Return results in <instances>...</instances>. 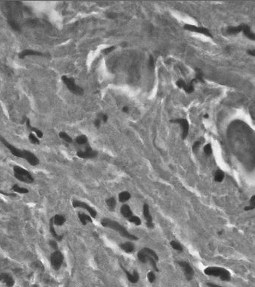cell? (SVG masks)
Segmentation results:
<instances>
[{
    "mask_svg": "<svg viewBox=\"0 0 255 287\" xmlns=\"http://www.w3.org/2000/svg\"><path fill=\"white\" fill-rule=\"evenodd\" d=\"M101 225L104 227H106V228H110L112 230H115V231H117L121 236L126 238V239H129V240H134V241H136L139 239V238L137 236H136L135 235L132 234V233H129L124 226H122V225L120 224L118 221H116L112 220V219H108V218H103L100 221Z\"/></svg>",
    "mask_w": 255,
    "mask_h": 287,
    "instance_id": "6da1fadb",
    "label": "cell"
},
{
    "mask_svg": "<svg viewBox=\"0 0 255 287\" xmlns=\"http://www.w3.org/2000/svg\"><path fill=\"white\" fill-rule=\"evenodd\" d=\"M138 259L142 263L150 262L151 266L156 271H159L157 267V262L159 261V257L154 250L149 247H144L138 252Z\"/></svg>",
    "mask_w": 255,
    "mask_h": 287,
    "instance_id": "7a4b0ae2",
    "label": "cell"
},
{
    "mask_svg": "<svg viewBox=\"0 0 255 287\" xmlns=\"http://www.w3.org/2000/svg\"><path fill=\"white\" fill-rule=\"evenodd\" d=\"M204 274L211 277H218L222 281L228 282L231 280V275L228 270L216 266L207 267L204 269Z\"/></svg>",
    "mask_w": 255,
    "mask_h": 287,
    "instance_id": "3957f363",
    "label": "cell"
},
{
    "mask_svg": "<svg viewBox=\"0 0 255 287\" xmlns=\"http://www.w3.org/2000/svg\"><path fill=\"white\" fill-rule=\"evenodd\" d=\"M14 174L15 178L18 180L26 183H32L34 182V178L30 174V172L27 170L24 169L23 167L20 166H14Z\"/></svg>",
    "mask_w": 255,
    "mask_h": 287,
    "instance_id": "277c9868",
    "label": "cell"
},
{
    "mask_svg": "<svg viewBox=\"0 0 255 287\" xmlns=\"http://www.w3.org/2000/svg\"><path fill=\"white\" fill-rule=\"evenodd\" d=\"M61 80L64 83V85H66L69 91L72 92L73 94H76V95H82L84 93V90L82 88L76 84L75 80L74 78H70V77H67L65 76H61Z\"/></svg>",
    "mask_w": 255,
    "mask_h": 287,
    "instance_id": "5b68a950",
    "label": "cell"
},
{
    "mask_svg": "<svg viewBox=\"0 0 255 287\" xmlns=\"http://www.w3.org/2000/svg\"><path fill=\"white\" fill-rule=\"evenodd\" d=\"M63 262H64V255L60 250H55L50 256V263L53 269H60L63 264Z\"/></svg>",
    "mask_w": 255,
    "mask_h": 287,
    "instance_id": "8992f818",
    "label": "cell"
},
{
    "mask_svg": "<svg viewBox=\"0 0 255 287\" xmlns=\"http://www.w3.org/2000/svg\"><path fill=\"white\" fill-rule=\"evenodd\" d=\"M72 206L74 208H82V209H84L87 211V212L89 213L90 216L91 218H96L97 216V211L92 208L91 206H90L89 205L85 202H83V201H79V200H74L72 202Z\"/></svg>",
    "mask_w": 255,
    "mask_h": 287,
    "instance_id": "52a82bcc",
    "label": "cell"
},
{
    "mask_svg": "<svg viewBox=\"0 0 255 287\" xmlns=\"http://www.w3.org/2000/svg\"><path fill=\"white\" fill-rule=\"evenodd\" d=\"M0 141L4 145L7 147V148L9 150V151L11 152L12 154L14 156L18 157V158H23V150H21L20 149L17 148L16 147H14V145H12L11 143L8 141L5 138L0 136Z\"/></svg>",
    "mask_w": 255,
    "mask_h": 287,
    "instance_id": "ba28073f",
    "label": "cell"
},
{
    "mask_svg": "<svg viewBox=\"0 0 255 287\" xmlns=\"http://www.w3.org/2000/svg\"><path fill=\"white\" fill-rule=\"evenodd\" d=\"M171 123H179L182 128V138L183 139H186L188 136L189 131V124L186 119L185 118H180V119H174L170 120Z\"/></svg>",
    "mask_w": 255,
    "mask_h": 287,
    "instance_id": "9c48e42d",
    "label": "cell"
},
{
    "mask_svg": "<svg viewBox=\"0 0 255 287\" xmlns=\"http://www.w3.org/2000/svg\"><path fill=\"white\" fill-rule=\"evenodd\" d=\"M177 263L183 270V272L185 274L186 279L188 281H191L193 277H194V274H195V271L193 270L192 267L190 265L189 263L185 261H179L177 262Z\"/></svg>",
    "mask_w": 255,
    "mask_h": 287,
    "instance_id": "30bf717a",
    "label": "cell"
},
{
    "mask_svg": "<svg viewBox=\"0 0 255 287\" xmlns=\"http://www.w3.org/2000/svg\"><path fill=\"white\" fill-rule=\"evenodd\" d=\"M77 156L81 159H94L98 156V152L94 150L91 147L88 146L84 150H79L77 152Z\"/></svg>",
    "mask_w": 255,
    "mask_h": 287,
    "instance_id": "8fae6325",
    "label": "cell"
},
{
    "mask_svg": "<svg viewBox=\"0 0 255 287\" xmlns=\"http://www.w3.org/2000/svg\"><path fill=\"white\" fill-rule=\"evenodd\" d=\"M184 29L187 31H189V32H197V33H200V34H203V35H206V36H208L209 37H212V34L210 33V32L209 31V29H206V28L204 27H198V26H193V25H190V24H186L184 26Z\"/></svg>",
    "mask_w": 255,
    "mask_h": 287,
    "instance_id": "7c38bea8",
    "label": "cell"
},
{
    "mask_svg": "<svg viewBox=\"0 0 255 287\" xmlns=\"http://www.w3.org/2000/svg\"><path fill=\"white\" fill-rule=\"evenodd\" d=\"M143 215L145 221H146V224L149 229H153L154 227V224L153 222V218L150 212V208L147 203H144L143 205Z\"/></svg>",
    "mask_w": 255,
    "mask_h": 287,
    "instance_id": "4fadbf2b",
    "label": "cell"
},
{
    "mask_svg": "<svg viewBox=\"0 0 255 287\" xmlns=\"http://www.w3.org/2000/svg\"><path fill=\"white\" fill-rule=\"evenodd\" d=\"M22 159H26L27 162L32 166H36L40 163L39 159L34 153L26 150H23V158Z\"/></svg>",
    "mask_w": 255,
    "mask_h": 287,
    "instance_id": "5bb4252c",
    "label": "cell"
},
{
    "mask_svg": "<svg viewBox=\"0 0 255 287\" xmlns=\"http://www.w3.org/2000/svg\"><path fill=\"white\" fill-rule=\"evenodd\" d=\"M121 268H122V269L124 270V271L125 274H126V278H127L128 281H129L131 283H137L139 282V279H140V276H139V274L138 273L137 271L135 270V271H132V273H130L129 272V271H128L124 267L122 266V265H121Z\"/></svg>",
    "mask_w": 255,
    "mask_h": 287,
    "instance_id": "9a60e30c",
    "label": "cell"
},
{
    "mask_svg": "<svg viewBox=\"0 0 255 287\" xmlns=\"http://www.w3.org/2000/svg\"><path fill=\"white\" fill-rule=\"evenodd\" d=\"M0 282L5 283L8 287H12L14 285V280L8 273L0 274Z\"/></svg>",
    "mask_w": 255,
    "mask_h": 287,
    "instance_id": "2e32d148",
    "label": "cell"
},
{
    "mask_svg": "<svg viewBox=\"0 0 255 287\" xmlns=\"http://www.w3.org/2000/svg\"><path fill=\"white\" fill-rule=\"evenodd\" d=\"M44 55L43 53H40V52L35 51L32 50H25L22 51L21 53H19L18 56L20 59H23L24 58H26V56H43Z\"/></svg>",
    "mask_w": 255,
    "mask_h": 287,
    "instance_id": "e0dca14e",
    "label": "cell"
},
{
    "mask_svg": "<svg viewBox=\"0 0 255 287\" xmlns=\"http://www.w3.org/2000/svg\"><path fill=\"white\" fill-rule=\"evenodd\" d=\"M120 211H121V215H123L124 217L125 218L127 219V220L133 215L132 209H131V208L129 207V206H128L127 204L122 205Z\"/></svg>",
    "mask_w": 255,
    "mask_h": 287,
    "instance_id": "ac0fdd59",
    "label": "cell"
},
{
    "mask_svg": "<svg viewBox=\"0 0 255 287\" xmlns=\"http://www.w3.org/2000/svg\"><path fill=\"white\" fill-rule=\"evenodd\" d=\"M50 231L51 235L53 236V237L56 239V241H61L63 239V235H59L57 233H56V230H55L54 227V223H53V218H51L50 220Z\"/></svg>",
    "mask_w": 255,
    "mask_h": 287,
    "instance_id": "d6986e66",
    "label": "cell"
},
{
    "mask_svg": "<svg viewBox=\"0 0 255 287\" xmlns=\"http://www.w3.org/2000/svg\"><path fill=\"white\" fill-rule=\"evenodd\" d=\"M78 218L79 220V221L81 222V224L82 225H86L88 223H91L92 222V218L90 215L82 213V212H79Z\"/></svg>",
    "mask_w": 255,
    "mask_h": 287,
    "instance_id": "ffe728a7",
    "label": "cell"
},
{
    "mask_svg": "<svg viewBox=\"0 0 255 287\" xmlns=\"http://www.w3.org/2000/svg\"><path fill=\"white\" fill-rule=\"evenodd\" d=\"M119 247H121L122 250H124L125 252L128 253V254L132 253L135 250L134 244H132V243L129 242H125V243H122V244H120Z\"/></svg>",
    "mask_w": 255,
    "mask_h": 287,
    "instance_id": "44dd1931",
    "label": "cell"
},
{
    "mask_svg": "<svg viewBox=\"0 0 255 287\" xmlns=\"http://www.w3.org/2000/svg\"><path fill=\"white\" fill-rule=\"evenodd\" d=\"M26 126H27L28 129H30V130L32 131V133H35V134L37 136V137L38 138H43V133H42L40 129H37V128L33 127V126H31L30 120H29V119L26 120Z\"/></svg>",
    "mask_w": 255,
    "mask_h": 287,
    "instance_id": "7402d4cb",
    "label": "cell"
},
{
    "mask_svg": "<svg viewBox=\"0 0 255 287\" xmlns=\"http://www.w3.org/2000/svg\"><path fill=\"white\" fill-rule=\"evenodd\" d=\"M245 24H242L238 26H230L227 29V33L229 35H236L243 30Z\"/></svg>",
    "mask_w": 255,
    "mask_h": 287,
    "instance_id": "603a6c76",
    "label": "cell"
},
{
    "mask_svg": "<svg viewBox=\"0 0 255 287\" xmlns=\"http://www.w3.org/2000/svg\"><path fill=\"white\" fill-rule=\"evenodd\" d=\"M52 218H53L54 224L57 225V226H62V225L66 222L65 217H64V215H59V214L56 215L54 217H53Z\"/></svg>",
    "mask_w": 255,
    "mask_h": 287,
    "instance_id": "cb8c5ba5",
    "label": "cell"
},
{
    "mask_svg": "<svg viewBox=\"0 0 255 287\" xmlns=\"http://www.w3.org/2000/svg\"><path fill=\"white\" fill-rule=\"evenodd\" d=\"M242 32H243L244 35H246L248 38H249L250 40H254V41H255V33H254V32H252L251 31L250 27H249L248 26H247V25H245Z\"/></svg>",
    "mask_w": 255,
    "mask_h": 287,
    "instance_id": "d4e9b609",
    "label": "cell"
},
{
    "mask_svg": "<svg viewBox=\"0 0 255 287\" xmlns=\"http://www.w3.org/2000/svg\"><path fill=\"white\" fill-rule=\"evenodd\" d=\"M130 198H131V195L129 191H121V193L118 195V199H119L120 202L121 203L126 202V201L129 200Z\"/></svg>",
    "mask_w": 255,
    "mask_h": 287,
    "instance_id": "484cf974",
    "label": "cell"
},
{
    "mask_svg": "<svg viewBox=\"0 0 255 287\" xmlns=\"http://www.w3.org/2000/svg\"><path fill=\"white\" fill-rule=\"evenodd\" d=\"M8 22L9 24V26H11V29H13L14 31H15V32H20V26L19 23L15 19H12V18H8Z\"/></svg>",
    "mask_w": 255,
    "mask_h": 287,
    "instance_id": "4316f807",
    "label": "cell"
},
{
    "mask_svg": "<svg viewBox=\"0 0 255 287\" xmlns=\"http://www.w3.org/2000/svg\"><path fill=\"white\" fill-rule=\"evenodd\" d=\"M105 203L108 207L109 210L113 211L116 206V199L114 197H111L105 200Z\"/></svg>",
    "mask_w": 255,
    "mask_h": 287,
    "instance_id": "83f0119b",
    "label": "cell"
},
{
    "mask_svg": "<svg viewBox=\"0 0 255 287\" xmlns=\"http://www.w3.org/2000/svg\"><path fill=\"white\" fill-rule=\"evenodd\" d=\"M225 178V173L222 170L218 169L215 171V175H214V180L217 182H221L223 181Z\"/></svg>",
    "mask_w": 255,
    "mask_h": 287,
    "instance_id": "f1b7e54d",
    "label": "cell"
},
{
    "mask_svg": "<svg viewBox=\"0 0 255 287\" xmlns=\"http://www.w3.org/2000/svg\"><path fill=\"white\" fill-rule=\"evenodd\" d=\"M12 190H13L14 192L18 194H28L29 193V190L26 188H23V187H21L18 185H13L12 187Z\"/></svg>",
    "mask_w": 255,
    "mask_h": 287,
    "instance_id": "f546056e",
    "label": "cell"
},
{
    "mask_svg": "<svg viewBox=\"0 0 255 287\" xmlns=\"http://www.w3.org/2000/svg\"><path fill=\"white\" fill-rule=\"evenodd\" d=\"M197 82V80L195 79H193L190 82L186 83V86L184 91L187 93V94H191L194 91V83Z\"/></svg>",
    "mask_w": 255,
    "mask_h": 287,
    "instance_id": "4dcf8cb0",
    "label": "cell"
},
{
    "mask_svg": "<svg viewBox=\"0 0 255 287\" xmlns=\"http://www.w3.org/2000/svg\"><path fill=\"white\" fill-rule=\"evenodd\" d=\"M76 141L79 145H84V144L88 143V138L85 135H81V136H77V138H76Z\"/></svg>",
    "mask_w": 255,
    "mask_h": 287,
    "instance_id": "1f68e13d",
    "label": "cell"
},
{
    "mask_svg": "<svg viewBox=\"0 0 255 287\" xmlns=\"http://www.w3.org/2000/svg\"><path fill=\"white\" fill-rule=\"evenodd\" d=\"M255 209V195H252L249 200V205L244 208L245 211H251Z\"/></svg>",
    "mask_w": 255,
    "mask_h": 287,
    "instance_id": "d6a6232c",
    "label": "cell"
},
{
    "mask_svg": "<svg viewBox=\"0 0 255 287\" xmlns=\"http://www.w3.org/2000/svg\"><path fill=\"white\" fill-rule=\"evenodd\" d=\"M128 221H129L130 223L136 225V226H140V225L142 224V221H141L140 218L138 217V216H136V215H132L131 218H129L128 219Z\"/></svg>",
    "mask_w": 255,
    "mask_h": 287,
    "instance_id": "836d02e7",
    "label": "cell"
},
{
    "mask_svg": "<svg viewBox=\"0 0 255 287\" xmlns=\"http://www.w3.org/2000/svg\"><path fill=\"white\" fill-rule=\"evenodd\" d=\"M170 244H171V247H172L174 250H177V251H180V252H182V251L183 250V248L181 244H180L179 242H177V241L173 240V241H171V242H170Z\"/></svg>",
    "mask_w": 255,
    "mask_h": 287,
    "instance_id": "e575fe53",
    "label": "cell"
},
{
    "mask_svg": "<svg viewBox=\"0 0 255 287\" xmlns=\"http://www.w3.org/2000/svg\"><path fill=\"white\" fill-rule=\"evenodd\" d=\"M59 137L62 139V140H64V141L67 142V143H72V141H73L72 138L69 135H67V133H64V132H61V133H59Z\"/></svg>",
    "mask_w": 255,
    "mask_h": 287,
    "instance_id": "d590c367",
    "label": "cell"
},
{
    "mask_svg": "<svg viewBox=\"0 0 255 287\" xmlns=\"http://www.w3.org/2000/svg\"><path fill=\"white\" fill-rule=\"evenodd\" d=\"M29 139L31 142H32L33 144H40V140H39L38 138L37 137V136L35 134H34L33 133H31L29 136Z\"/></svg>",
    "mask_w": 255,
    "mask_h": 287,
    "instance_id": "8d00e7d4",
    "label": "cell"
},
{
    "mask_svg": "<svg viewBox=\"0 0 255 287\" xmlns=\"http://www.w3.org/2000/svg\"><path fill=\"white\" fill-rule=\"evenodd\" d=\"M196 70V76H195V79L197 80V81H200V82H204V79H203V73L201 72V70L200 69L196 68L195 69Z\"/></svg>",
    "mask_w": 255,
    "mask_h": 287,
    "instance_id": "74e56055",
    "label": "cell"
},
{
    "mask_svg": "<svg viewBox=\"0 0 255 287\" xmlns=\"http://www.w3.org/2000/svg\"><path fill=\"white\" fill-rule=\"evenodd\" d=\"M204 153H205L206 155H207V156H209V155L212 154V146H211L210 144H207V145L204 146Z\"/></svg>",
    "mask_w": 255,
    "mask_h": 287,
    "instance_id": "f35d334b",
    "label": "cell"
},
{
    "mask_svg": "<svg viewBox=\"0 0 255 287\" xmlns=\"http://www.w3.org/2000/svg\"><path fill=\"white\" fill-rule=\"evenodd\" d=\"M147 280L150 283H154L155 281H156V275H155L154 272L153 271H150L147 274Z\"/></svg>",
    "mask_w": 255,
    "mask_h": 287,
    "instance_id": "ab89813d",
    "label": "cell"
},
{
    "mask_svg": "<svg viewBox=\"0 0 255 287\" xmlns=\"http://www.w3.org/2000/svg\"><path fill=\"white\" fill-rule=\"evenodd\" d=\"M176 85H177V86L178 87V88L184 90V89H185L186 86V82H185L183 80L179 79V80H177V81L176 82Z\"/></svg>",
    "mask_w": 255,
    "mask_h": 287,
    "instance_id": "60d3db41",
    "label": "cell"
},
{
    "mask_svg": "<svg viewBox=\"0 0 255 287\" xmlns=\"http://www.w3.org/2000/svg\"><path fill=\"white\" fill-rule=\"evenodd\" d=\"M98 118L100 119L101 121H103V123H106L107 120H108V116L105 114H100L98 115Z\"/></svg>",
    "mask_w": 255,
    "mask_h": 287,
    "instance_id": "b9f144b4",
    "label": "cell"
},
{
    "mask_svg": "<svg viewBox=\"0 0 255 287\" xmlns=\"http://www.w3.org/2000/svg\"><path fill=\"white\" fill-rule=\"evenodd\" d=\"M115 49V46H110V47H108V48H106V49H105V50H103V53L104 54H105V55H108V54H109L110 53H112V52Z\"/></svg>",
    "mask_w": 255,
    "mask_h": 287,
    "instance_id": "7bdbcfd3",
    "label": "cell"
},
{
    "mask_svg": "<svg viewBox=\"0 0 255 287\" xmlns=\"http://www.w3.org/2000/svg\"><path fill=\"white\" fill-rule=\"evenodd\" d=\"M50 245L52 248L54 249L55 250H58V244L56 242V240H50Z\"/></svg>",
    "mask_w": 255,
    "mask_h": 287,
    "instance_id": "ee69618b",
    "label": "cell"
},
{
    "mask_svg": "<svg viewBox=\"0 0 255 287\" xmlns=\"http://www.w3.org/2000/svg\"><path fill=\"white\" fill-rule=\"evenodd\" d=\"M200 145H201V141H195V143H194V144H193V146H192L193 151H194V152L196 151V150H198V148H199Z\"/></svg>",
    "mask_w": 255,
    "mask_h": 287,
    "instance_id": "f6af8a7d",
    "label": "cell"
},
{
    "mask_svg": "<svg viewBox=\"0 0 255 287\" xmlns=\"http://www.w3.org/2000/svg\"><path fill=\"white\" fill-rule=\"evenodd\" d=\"M148 66L150 68H153L154 67V60H153V56H150V58H149V62H148Z\"/></svg>",
    "mask_w": 255,
    "mask_h": 287,
    "instance_id": "bcb514c9",
    "label": "cell"
},
{
    "mask_svg": "<svg viewBox=\"0 0 255 287\" xmlns=\"http://www.w3.org/2000/svg\"><path fill=\"white\" fill-rule=\"evenodd\" d=\"M100 123H101V120L99 119V118H98V119H96L95 121H94V126H95L97 128H99L100 126Z\"/></svg>",
    "mask_w": 255,
    "mask_h": 287,
    "instance_id": "7dc6e473",
    "label": "cell"
},
{
    "mask_svg": "<svg viewBox=\"0 0 255 287\" xmlns=\"http://www.w3.org/2000/svg\"><path fill=\"white\" fill-rule=\"evenodd\" d=\"M0 194H2L3 195H6V196H9V197H16L17 196L16 194L6 193V192H3V191H0Z\"/></svg>",
    "mask_w": 255,
    "mask_h": 287,
    "instance_id": "c3c4849f",
    "label": "cell"
},
{
    "mask_svg": "<svg viewBox=\"0 0 255 287\" xmlns=\"http://www.w3.org/2000/svg\"><path fill=\"white\" fill-rule=\"evenodd\" d=\"M207 285L209 287H223L222 286L217 285V284H215V283H207Z\"/></svg>",
    "mask_w": 255,
    "mask_h": 287,
    "instance_id": "681fc988",
    "label": "cell"
},
{
    "mask_svg": "<svg viewBox=\"0 0 255 287\" xmlns=\"http://www.w3.org/2000/svg\"><path fill=\"white\" fill-rule=\"evenodd\" d=\"M248 54H249L250 56H254L255 57V50H248Z\"/></svg>",
    "mask_w": 255,
    "mask_h": 287,
    "instance_id": "f907efd6",
    "label": "cell"
},
{
    "mask_svg": "<svg viewBox=\"0 0 255 287\" xmlns=\"http://www.w3.org/2000/svg\"><path fill=\"white\" fill-rule=\"evenodd\" d=\"M122 111H123L124 112H125V113H128V112H129V107H128V106L123 107V108H122Z\"/></svg>",
    "mask_w": 255,
    "mask_h": 287,
    "instance_id": "816d5d0a",
    "label": "cell"
},
{
    "mask_svg": "<svg viewBox=\"0 0 255 287\" xmlns=\"http://www.w3.org/2000/svg\"><path fill=\"white\" fill-rule=\"evenodd\" d=\"M204 118H209V115H208L207 114H206V115H204Z\"/></svg>",
    "mask_w": 255,
    "mask_h": 287,
    "instance_id": "f5cc1de1",
    "label": "cell"
}]
</instances>
